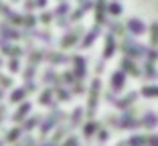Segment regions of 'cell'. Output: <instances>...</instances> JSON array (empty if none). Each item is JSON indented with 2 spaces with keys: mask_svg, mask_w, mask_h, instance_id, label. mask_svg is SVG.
Here are the masks:
<instances>
[{
  "mask_svg": "<svg viewBox=\"0 0 158 146\" xmlns=\"http://www.w3.org/2000/svg\"><path fill=\"white\" fill-rule=\"evenodd\" d=\"M45 51H37V49H31V53H28V63L31 65H37L39 67V63L45 59Z\"/></svg>",
  "mask_w": 158,
  "mask_h": 146,
  "instance_id": "obj_22",
  "label": "cell"
},
{
  "mask_svg": "<svg viewBox=\"0 0 158 146\" xmlns=\"http://www.w3.org/2000/svg\"><path fill=\"white\" fill-rule=\"evenodd\" d=\"M65 132H67V128H57V132L53 134V138H51V140H53V142H59L61 138L65 136Z\"/></svg>",
  "mask_w": 158,
  "mask_h": 146,
  "instance_id": "obj_35",
  "label": "cell"
},
{
  "mask_svg": "<svg viewBox=\"0 0 158 146\" xmlns=\"http://www.w3.org/2000/svg\"><path fill=\"white\" fill-rule=\"evenodd\" d=\"M31 108H33V106L28 104V102H23V104L19 106V110H16V112H14L12 120H14V122H16V124L24 122V120H27V116H28V114H31Z\"/></svg>",
  "mask_w": 158,
  "mask_h": 146,
  "instance_id": "obj_10",
  "label": "cell"
},
{
  "mask_svg": "<svg viewBox=\"0 0 158 146\" xmlns=\"http://www.w3.org/2000/svg\"><path fill=\"white\" fill-rule=\"evenodd\" d=\"M39 124H43L41 116H39V114H37V116H31L28 120H24V122H23V130H24V132H31V130H35Z\"/></svg>",
  "mask_w": 158,
  "mask_h": 146,
  "instance_id": "obj_20",
  "label": "cell"
},
{
  "mask_svg": "<svg viewBox=\"0 0 158 146\" xmlns=\"http://www.w3.org/2000/svg\"><path fill=\"white\" fill-rule=\"evenodd\" d=\"M0 37L4 41H19L24 35H20V31H16L10 23H0Z\"/></svg>",
  "mask_w": 158,
  "mask_h": 146,
  "instance_id": "obj_4",
  "label": "cell"
},
{
  "mask_svg": "<svg viewBox=\"0 0 158 146\" xmlns=\"http://www.w3.org/2000/svg\"><path fill=\"white\" fill-rule=\"evenodd\" d=\"M27 94H28L27 87H16V90L10 94V102H12V104H20V102L27 98Z\"/></svg>",
  "mask_w": 158,
  "mask_h": 146,
  "instance_id": "obj_23",
  "label": "cell"
},
{
  "mask_svg": "<svg viewBox=\"0 0 158 146\" xmlns=\"http://www.w3.org/2000/svg\"><path fill=\"white\" fill-rule=\"evenodd\" d=\"M0 51H2V55H8L10 59H19V57H23L24 55V51H23V47H19V45H10V43H0Z\"/></svg>",
  "mask_w": 158,
  "mask_h": 146,
  "instance_id": "obj_8",
  "label": "cell"
},
{
  "mask_svg": "<svg viewBox=\"0 0 158 146\" xmlns=\"http://www.w3.org/2000/svg\"><path fill=\"white\" fill-rule=\"evenodd\" d=\"M122 51H124L128 57H134V59H136V57H142V55H144V47H142V45H138V43H134V41H130V39H128V41H124Z\"/></svg>",
  "mask_w": 158,
  "mask_h": 146,
  "instance_id": "obj_5",
  "label": "cell"
},
{
  "mask_svg": "<svg viewBox=\"0 0 158 146\" xmlns=\"http://www.w3.org/2000/svg\"><path fill=\"white\" fill-rule=\"evenodd\" d=\"M98 138H99V142H106V140H107V132H106V130H99Z\"/></svg>",
  "mask_w": 158,
  "mask_h": 146,
  "instance_id": "obj_42",
  "label": "cell"
},
{
  "mask_svg": "<svg viewBox=\"0 0 158 146\" xmlns=\"http://www.w3.org/2000/svg\"><path fill=\"white\" fill-rule=\"evenodd\" d=\"M142 95L144 98H158V87L156 85H146V87H142Z\"/></svg>",
  "mask_w": 158,
  "mask_h": 146,
  "instance_id": "obj_27",
  "label": "cell"
},
{
  "mask_svg": "<svg viewBox=\"0 0 158 146\" xmlns=\"http://www.w3.org/2000/svg\"><path fill=\"white\" fill-rule=\"evenodd\" d=\"M122 69H124L126 73H132V75H138V73H140V71H138V67H136V63L132 61L130 57L122 61Z\"/></svg>",
  "mask_w": 158,
  "mask_h": 146,
  "instance_id": "obj_24",
  "label": "cell"
},
{
  "mask_svg": "<svg viewBox=\"0 0 158 146\" xmlns=\"http://www.w3.org/2000/svg\"><path fill=\"white\" fill-rule=\"evenodd\" d=\"M53 16H55V12H43L41 14V23L43 24H49L53 20Z\"/></svg>",
  "mask_w": 158,
  "mask_h": 146,
  "instance_id": "obj_37",
  "label": "cell"
},
{
  "mask_svg": "<svg viewBox=\"0 0 158 146\" xmlns=\"http://www.w3.org/2000/svg\"><path fill=\"white\" fill-rule=\"evenodd\" d=\"M8 71H10V73H19V71H20V61L16 59V57L8 61Z\"/></svg>",
  "mask_w": 158,
  "mask_h": 146,
  "instance_id": "obj_32",
  "label": "cell"
},
{
  "mask_svg": "<svg viewBox=\"0 0 158 146\" xmlns=\"http://www.w3.org/2000/svg\"><path fill=\"white\" fill-rule=\"evenodd\" d=\"M2 95H4V91H2V87H0V99H2Z\"/></svg>",
  "mask_w": 158,
  "mask_h": 146,
  "instance_id": "obj_46",
  "label": "cell"
},
{
  "mask_svg": "<svg viewBox=\"0 0 158 146\" xmlns=\"http://www.w3.org/2000/svg\"><path fill=\"white\" fill-rule=\"evenodd\" d=\"M23 126H14L12 130H8L4 136V142L6 144H16V142H20V136H23Z\"/></svg>",
  "mask_w": 158,
  "mask_h": 146,
  "instance_id": "obj_13",
  "label": "cell"
},
{
  "mask_svg": "<svg viewBox=\"0 0 158 146\" xmlns=\"http://www.w3.org/2000/svg\"><path fill=\"white\" fill-rule=\"evenodd\" d=\"M47 61H49L53 67H55V65H63V63H67V61H69V57L63 55V53L53 51V53H47Z\"/></svg>",
  "mask_w": 158,
  "mask_h": 146,
  "instance_id": "obj_17",
  "label": "cell"
},
{
  "mask_svg": "<svg viewBox=\"0 0 158 146\" xmlns=\"http://www.w3.org/2000/svg\"><path fill=\"white\" fill-rule=\"evenodd\" d=\"M65 118V114L61 112V110H57V108H53V112L47 116L45 120H43V124H41V138H45L47 134L51 132V130H55L57 126H59V122Z\"/></svg>",
  "mask_w": 158,
  "mask_h": 146,
  "instance_id": "obj_1",
  "label": "cell"
},
{
  "mask_svg": "<svg viewBox=\"0 0 158 146\" xmlns=\"http://www.w3.org/2000/svg\"><path fill=\"white\" fill-rule=\"evenodd\" d=\"M39 104L41 106H49V108H55V90H45L39 95Z\"/></svg>",
  "mask_w": 158,
  "mask_h": 146,
  "instance_id": "obj_15",
  "label": "cell"
},
{
  "mask_svg": "<svg viewBox=\"0 0 158 146\" xmlns=\"http://www.w3.org/2000/svg\"><path fill=\"white\" fill-rule=\"evenodd\" d=\"M81 33H83V31H81V27H77V28H73V31H69L65 37L61 39V49H69V47H73L75 43L79 41Z\"/></svg>",
  "mask_w": 158,
  "mask_h": 146,
  "instance_id": "obj_6",
  "label": "cell"
},
{
  "mask_svg": "<svg viewBox=\"0 0 158 146\" xmlns=\"http://www.w3.org/2000/svg\"><path fill=\"white\" fill-rule=\"evenodd\" d=\"M107 12L114 14V16H120V14H122V4H118V2L110 4V6H107Z\"/></svg>",
  "mask_w": 158,
  "mask_h": 146,
  "instance_id": "obj_33",
  "label": "cell"
},
{
  "mask_svg": "<svg viewBox=\"0 0 158 146\" xmlns=\"http://www.w3.org/2000/svg\"><path fill=\"white\" fill-rule=\"evenodd\" d=\"M43 81H45V83H49V85H53V90H55V87H61L63 77H61L55 69H47L45 75H43Z\"/></svg>",
  "mask_w": 158,
  "mask_h": 146,
  "instance_id": "obj_9",
  "label": "cell"
},
{
  "mask_svg": "<svg viewBox=\"0 0 158 146\" xmlns=\"http://www.w3.org/2000/svg\"><path fill=\"white\" fill-rule=\"evenodd\" d=\"M4 118H6V108H4V106H0V124L4 122Z\"/></svg>",
  "mask_w": 158,
  "mask_h": 146,
  "instance_id": "obj_43",
  "label": "cell"
},
{
  "mask_svg": "<svg viewBox=\"0 0 158 146\" xmlns=\"http://www.w3.org/2000/svg\"><path fill=\"white\" fill-rule=\"evenodd\" d=\"M24 8H27V10L37 8V0H27V2H24Z\"/></svg>",
  "mask_w": 158,
  "mask_h": 146,
  "instance_id": "obj_40",
  "label": "cell"
},
{
  "mask_svg": "<svg viewBox=\"0 0 158 146\" xmlns=\"http://www.w3.org/2000/svg\"><path fill=\"white\" fill-rule=\"evenodd\" d=\"M35 73H37V65L28 63L27 69H24V81H35Z\"/></svg>",
  "mask_w": 158,
  "mask_h": 146,
  "instance_id": "obj_28",
  "label": "cell"
},
{
  "mask_svg": "<svg viewBox=\"0 0 158 146\" xmlns=\"http://www.w3.org/2000/svg\"><path fill=\"white\" fill-rule=\"evenodd\" d=\"M35 24H37V16L35 14H24V20H23V27H27V28H33Z\"/></svg>",
  "mask_w": 158,
  "mask_h": 146,
  "instance_id": "obj_30",
  "label": "cell"
},
{
  "mask_svg": "<svg viewBox=\"0 0 158 146\" xmlns=\"http://www.w3.org/2000/svg\"><path fill=\"white\" fill-rule=\"evenodd\" d=\"M24 87H27V91L31 94V91L37 90V83H35V81H27V85H24Z\"/></svg>",
  "mask_w": 158,
  "mask_h": 146,
  "instance_id": "obj_41",
  "label": "cell"
},
{
  "mask_svg": "<svg viewBox=\"0 0 158 146\" xmlns=\"http://www.w3.org/2000/svg\"><path fill=\"white\" fill-rule=\"evenodd\" d=\"M118 45H116V39H114V33H110L106 37V47H103V59H112L114 53H116Z\"/></svg>",
  "mask_w": 158,
  "mask_h": 146,
  "instance_id": "obj_11",
  "label": "cell"
},
{
  "mask_svg": "<svg viewBox=\"0 0 158 146\" xmlns=\"http://www.w3.org/2000/svg\"><path fill=\"white\" fill-rule=\"evenodd\" d=\"M0 87H2V90H8V87H12V79H10V77H4L2 73H0Z\"/></svg>",
  "mask_w": 158,
  "mask_h": 146,
  "instance_id": "obj_34",
  "label": "cell"
},
{
  "mask_svg": "<svg viewBox=\"0 0 158 146\" xmlns=\"http://www.w3.org/2000/svg\"><path fill=\"white\" fill-rule=\"evenodd\" d=\"M12 2H19V0H12Z\"/></svg>",
  "mask_w": 158,
  "mask_h": 146,
  "instance_id": "obj_48",
  "label": "cell"
},
{
  "mask_svg": "<svg viewBox=\"0 0 158 146\" xmlns=\"http://www.w3.org/2000/svg\"><path fill=\"white\" fill-rule=\"evenodd\" d=\"M124 83H126V73L124 71H116V73L112 75V90L120 91L122 87H124Z\"/></svg>",
  "mask_w": 158,
  "mask_h": 146,
  "instance_id": "obj_18",
  "label": "cell"
},
{
  "mask_svg": "<svg viewBox=\"0 0 158 146\" xmlns=\"http://www.w3.org/2000/svg\"><path fill=\"white\" fill-rule=\"evenodd\" d=\"M73 91H75L77 95H81V94H83V81H79V79H77V83L73 85Z\"/></svg>",
  "mask_w": 158,
  "mask_h": 146,
  "instance_id": "obj_39",
  "label": "cell"
},
{
  "mask_svg": "<svg viewBox=\"0 0 158 146\" xmlns=\"http://www.w3.org/2000/svg\"><path fill=\"white\" fill-rule=\"evenodd\" d=\"M98 35H99V27H98V24H95V27H93L91 31H89V33H87V35H85V37H83V41H81V47H83V49L91 47V45H93V41L98 39Z\"/></svg>",
  "mask_w": 158,
  "mask_h": 146,
  "instance_id": "obj_19",
  "label": "cell"
},
{
  "mask_svg": "<svg viewBox=\"0 0 158 146\" xmlns=\"http://www.w3.org/2000/svg\"><path fill=\"white\" fill-rule=\"evenodd\" d=\"M71 63H73V73L79 81H83L85 75H87V61H85V57L81 55H73L71 57Z\"/></svg>",
  "mask_w": 158,
  "mask_h": 146,
  "instance_id": "obj_3",
  "label": "cell"
},
{
  "mask_svg": "<svg viewBox=\"0 0 158 146\" xmlns=\"http://www.w3.org/2000/svg\"><path fill=\"white\" fill-rule=\"evenodd\" d=\"M41 146H57V142H53V140H47L45 144H41Z\"/></svg>",
  "mask_w": 158,
  "mask_h": 146,
  "instance_id": "obj_45",
  "label": "cell"
},
{
  "mask_svg": "<svg viewBox=\"0 0 158 146\" xmlns=\"http://www.w3.org/2000/svg\"><path fill=\"white\" fill-rule=\"evenodd\" d=\"M95 132H98V122H93V120L85 122V126H83V136L85 138H91Z\"/></svg>",
  "mask_w": 158,
  "mask_h": 146,
  "instance_id": "obj_25",
  "label": "cell"
},
{
  "mask_svg": "<svg viewBox=\"0 0 158 146\" xmlns=\"http://www.w3.org/2000/svg\"><path fill=\"white\" fill-rule=\"evenodd\" d=\"M2 65H4V61H2V59H0V67H2Z\"/></svg>",
  "mask_w": 158,
  "mask_h": 146,
  "instance_id": "obj_47",
  "label": "cell"
},
{
  "mask_svg": "<svg viewBox=\"0 0 158 146\" xmlns=\"http://www.w3.org/2000/svg\"><path fill=\"white\" fill-rule=\"evenodd\" d=\"M67 14H69V2H63L61 0L59 2V6L55 8V19H57V23H59V27H67Z\"/></svg>",
  "mask_w": 158,
  "mask_h": 146,
  "instance_id": "obj_7",
  "label": "cell"
},
{
  "mask_svg": "<svg viewBox=\"0 0 158 146\" xmlns=\"http://www.w3.org/2000/svg\"><path fill=\"white\" fill-rule=\"evenodd\" d=\"M61 77H63V83H65V85H75V83H77V77H75L73 71H65Z\"/></svg>",
  "mask_w": 158,
  "mask_h": 146,
  "instance_id": "obj_29",
  "label": "cell"
},
{
  "mask_svg": "<svg viewBox=\"0 0 158 146\" xmlns=\"http://www.w3.org/2000/svg\"><path fill=\"white\" fill-rule=\"evenodd\" d=\"M83 120V108H75L73 114H71V120H69V130L71 128H77Z\"/></svg>",
  "mask_w": 158,
  "mask_h": 146,
  "instance_id": "obj_21",
  "label": "cell"
},
{
  "mask_svg": "<svg viewBox=\"0 0 158 146\" xmlns=\"http://www.w3.org/2000/svg\"><path fill=\"white\" fill-rule=\"evenodd\" d=\"M55 98L59 102H69L71 99V91L65 90V87H55Z\"/></svg>",
  "mask_w": 158,
  "mask_h": 146,
  "instance_id": "obj_26",
  "label": "cell"
},
{
  "mask_svg": "<svg viewBox=\"0 0 158 146\" xmlns=\"http://www.w3.org/2000/svg\"><path fill=\"white\" fill-rule=\"evenodd\" d=\"M47 6V0H37V8H45Z\"/></svg>",
  "mask_w": 158,
  "mask_h": 146,
  "instance_id": "obj_44",
  "label": "cell"
},
{
  "mask_svg": "<svg viewBox=\"0 0 158 146\" xmlns=\"http://www.w3.org/2000/svg\"><path fill=\"white\" fill-rule=\"evenodd\" d=\"M126 28H128V31H130L132 35H142V33L146 31L144 23H142L140 19H130L128 23H126Z\"/></svg>",
  "mask_w": 158,
  "mask_h": 146,
  "instance_id": "obj_14",
  "label": "cell"
},
{
  "mask_svg": "<svg viewBox=\"0 0 158 146\" xmlns=\"http://www.w3.org/2000/svg\"><path fill=\"white\" fill-rule=\"evenodd\" d=\"M93 8H95V24H98V27H99V24H103V23H106L107 6H106V2H103V0H98Z\"/></svg>",
  "mask_w": 158,
  "mask_h": 146,
  "instance_id": "obj_12",
  "label": "cell"
},
{
  "mask_svg": "<svg viewBox=\"0 0 158 146\" xmlns=\"http://www.w3.org/2000/svg\"><path fill=\"white\" fill-rule=\"evenodd\" d=\"M85 12H87V10H85L83 6H79V8H77V10H75V12H73V14L69 16V23H77V20L81 19V16H83Z\"/></svg>",
  "mask_w": 158,
  "mask_h": 146,
  "instance_id": "obj_31",
  "label": "cell"
},
{
  "mask_svg": "<svg viewBox=\"0 0 158 146\" xmlns=\"http://www.w3.org/2000/svg\"><path fill=\"white\" fill-rule=\"evenodd\" d=\"M77 136H69V138H65V142H63V144H61V146H79L77 144Z\"/></svg>",
  "mask_w": 158,
  "mask_h": 146,
  "instance_id": "obj_38",
  "label": "cell"
},
{
  "mask_svg": "<svg viewBox=\"0 0 158 146\" xmlns=\"http://www.w3.org/2000/svg\"><path fill=\"white\" fill-rule=\"evenodd\" d=\"M99 94H102V81H99V79H93L91 81V87H89L87 118H93V114H95V108H98V102H99Z\"/></svg>",
  "mask_w": 158,
  "mask_h": 146,
  "instance_id": "obj_2",
  "label": "cell"
},
{
  "mask_svg": "<svg viewBox=\"0 0 158 146\" xmlns=\"http://www.w3.org/2000/svg\"><path fill=\"white\" fill-rule=\"evenodd\" d=\"M136 98H138V94H136V91H132V94L124 95L122 99H116L114 104H116V108H118V110H126L128 106H132V104L136 102Z\"/></svg>",
  "mask_w": 158,
  "mask_h": 146,
  "instance_id": "obj_16",
  "label": "cell"
},
{
  "mask_svg": "<svg viewBox=\"0 0 158 146\" xmlns=\"http://www.w3.org/2000/svg\"><path fill=\"white\" fill-rule=\"evenodd\" d=\"M35 144H37V142H35V138L33 136H27L23 142H16L14 146H35Z\"/></svg>",
  "mask_w": 158,
  "mask_h": 146,
  "instance_id": "obj_36",
  "label": "cell"
}]
</instances>
